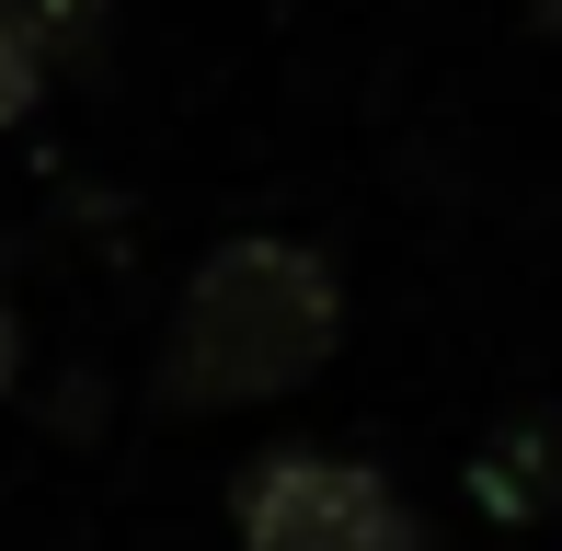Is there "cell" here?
<instances>
[{"mask_svg":"<svg viewBox=\"0 0 562 551\" xmlns=\"http://www.w3.org/2000/svg\"><path fill=\"white\" fill-rule=\"evenodd\" d=\"M345 345V276L311 254V241H218L207 265L184 276L161 322V414H241V403H276V391L322 380Z\"/></svg>","mask_w":562,"mask_h":551,"instance_id":"1","label":"cell"},{"mask_svg":"<svg viewBox=\"0 0 562 551\" xmlns=\"http://www.w3.org/2000/svg\"><path fill=\"white\" fill-rule=\"evenodd\" d=\"M12 368H23V322H12V299H0V391H12Z\"/></svg>","mask_w":562,"mask_h":551,"instance_id":"6","label":"cell"},{"mask_svg":"<svg viewBox=\"0 0 562 551\" xmlns=\"http://www.w3.org/2000/svg\"><path fill=\"white\" fill-rule=\"evenodd\" d=\"M471 494L505 517V529H528V517H562V414H517L482 437L471 460Z\"/></svg>","mask_w":562,"mask_h":551,"instance_id":"3","label":"cell"},{"mask_svg":"<svg viewBox=\"0 0 562 551\" xmlns=\"http://www.w3.org/2000/svg\"><path fill=\"white\" fill-rule=\"evenodd\" d=\"M517 12H528V23H540V35H562V0H517Z\"/></svg>","mask_w":562,"mask_h":551,"instance_id":"7","label":"cell"},{"mask_svg":"<svg viewBox=\"0 0 562 551\" xmlns=\"http://www.w3.org/2000/svg\"><path fill=\"white\" fill-rule=\"evenodd\" d=\"M23 35H35L46 58H69V46L104 35V0H35V12H23Z\"/></svg>","mask_w":562,"mask_h":551,"instance_id":"5","label":"cell"},{"mask_svg":"<svg viewBox=\"0 0 562 551\" xmlns=\"http://www.w3.org/2000/svg\"><path fill=\"white\" fill-rule=\"evenodd\" d=\"M229 540L241 551H425V517L334 448H265L229 471Z\"/></svg>","mask_w":562,"mask_h":551,"instance_id":"2","label":"cell"},{"mask_svg":"<svg viewBox=\"0 0 562 551\" xmlns=\"http://www.w3.org/2000/svg\"><path fill=\"white\" fill-rule=\"evenodd\" d=\"M35 92H46V46L23 35V12L0 0V127H23V115H35Z\"/></svg>","mask_w":562,"mask_h":551,"instance_id":"4","label":"cell"}]
</instances>
